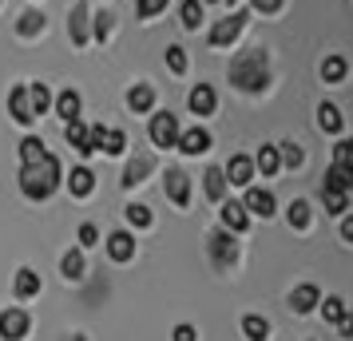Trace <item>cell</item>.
Listing matches in <instances>:
<instances>
[{
	"instance_id": "cell-18",
	"label": "cell",
	"mask_w": 353,
	"mask_h": 341,
	"mask_svg": "<svg viewBox=\"0 0 353 341\" xmlns=\"http://www.w3.org/2000/svg\"><path fill=\"white\" fill-rule=\"evenodd\" d=\"M64 139H68L72 147H76V151H80L83 159L92 155V147H88V127L80 123V115H76V119H68V127H64Z\"/></svg>"
},
{
	"instance_id": "cell-44",
	"label": "cell",
	"mask_w": 353,
	"mask_h": 341,
	"mask_svg": "<svg viewBox=\"0 0 353 341\" xmlns=\"http://www.w3.org/2000/svg\"><path fill=\"white\" fill-rule=\"evenodd\" d=\"M96 36H99V40H108V36H112V17H108V12H99V17H96Z\"/></svg>"
},
{
	"instance_id": "cell-1",
	"label": "cell",
	"mask_w": 353,
	"mask_h": 341,
	"mask_svg": "<svg viewBox=\"0 0 353 341\" xmlns=\"http://www.w3.org/2000/svg\"><path fill=\"white\" fill-rule=\"evenodd\" d=\"M60 159L56 155H44L40 163H24L20 167V191H24V198H32V203H44V198H52V191L60 187Z\"/></svg>"
},
{
	"instance_id": "cell-46",
	"label": "cell",
	"mask_w": 353,
	"mask_h": 341,
	"mask_svg": "<svg viewBox=\"0 0 353 341\" xmlns=\"http://www.w3.org/2000/svg\"><path fill=\"white\" fill-rule=\"evenodd\" d=\"M171 341H199V333H194V325H175Z\"/></svg>"
},
{
	"instance_id": "cell-8",
	"label": "cell",
	"mask_w": 353,
	"mask_h": 341,
	"mask_svg": "<svg viewBox=\"0 0 353 341\" xmlns=\"http://www.w3.org/2000/svg\"><path fill=\"white\" fill-rule=\"evenodd\" d=\"M167 195H171L175 207H187L191 203V179H187V171H179V167L167 171Z\"/></svg>"
},
{
	"instance_id": "cell-35",
	"label": "cell",
	"mask_w": 353,
	"mask_h": 341,
	"mask_svg": "<svg viewBox=\"0 0 353 341\" xmlns=\"http://www.w3.org/2000/svg\"><path fill=\"white\" fill-rule=\"evenodd\" d=\"M44 155H48V151H44V143H40L36 135H28V139L20 143V159H24V163H40Z\"/></svg>"
},
{
	"instance_id": "cell-21",
	"label": "cell",
	"mask_w": 353,
	"mask_h": 341,
	"mask_svg": "<svg viewBox=\"0 0 353 341\" xmlns=\"http://www.w3.org/2000/svg\"><path fill=\"white\" fill-rule=\"evenodd\" d=\"M242 333H246V341H266L270 338V322L258 318V313H246L242 318Z\"/></svg>"
},
{
	"instance_id": "cell-14",
	"label": "cell",
	"mask_w": 353,
	"mask_h": 341,
	"mask_svg": "<svg viewBox=\"0 0 353 341\" xmlns=\"http://www.w3.org/2000/svg\"><path fill=\"white\" fill-rule=\"evenodd\" d=\"M88 20H92V12H88V4H76V12H72V20H68V32H72V44H88Z\"/></svg>"
},
{
	"instance_id": "cell-20",
	"label": "cell",
	"mask_w": 353,
	"mask_h": 341,
	"mask_svg": "<svg viewBox=\"0 0 353 341\" xmlns=\"http://www.w3.org/2000/svg\"><path fill=\"white\" fill-rule=\"evenodd\" d=\"M203 187H207V198H214V203H223V198H226V171H219V167H210L207 175H203Z\"/></svg>"
},
{
	"instance_id": "cell-49",
	"label": "cell",
	"mask_w": 353,
	"mask_h": 341,
	"mask_svg": "<svg viewBox=\"0 0 353 341\" xmlns=\"http://www.w3.org/2000/svg\"><path fill=\"white\" fill-rule=\"evenodd\" d=\"M341 238H345V242H353V214H345V218H341Z\"/></svg>"
},
{
	"instance_id": "cell-47",
	"label": "cell",
	"mask_w": 353,
	"mask_h": 341,
	"mask_svg": "<svg viewBox=\"0 0 353 341\" xmlns=\"http://www.w3.org/2000/svg\"><path fill=\"white\" fill-rule=\"evenodd\" d=\"M337 325H341V338H353V313H350V309L341 313V322H337Z\"/></svg>"
},
{
	"instance_id": "cell-32",
	"label": "cell",
	"mask_w": 353,
	"mask_h": 341,
	"mask_svg": "<svg viewBox=\"0 0 353 341\" xmlns=\"http://www.w3.org/2000/svg\"><path fill=\"white\" fill-rule=\"evenodd\" d=\"M254 167L262 171V175H274V171L282 167V163H278V147H262V151L254 155Z\"/></svg>"
},
{
	"instance_id": "cell-22",
	"label": "cell",
	"mask_w": 353,
	"mask_h": 341,
	"mask_svg": "<svg viewBox=\"0 0 353 341\" xmlns=\"http://www.w3.org/2000/svg\"><path fill=\"white\" fill-rule=\"evenodd\" d=\"M12 290H17V298H36V293H40V274L28 270V266L17 270V286H12Z\"/></svg>"
},
{
	"instance_id": "cell-4",
	"label": "cell",
	"mask_w": 353,
	"mask_h": 341,
	"mask_svg": "<svg viewBox=\"0 0 353 341\" xmlns=\"http://www.w3.org/2000/svg\"><path fill=\"white\" fill-rule=\"evenodd\" d=\"M151 143L155 147H175L179 143V119L171 112L151 115Z\"/></svg>"
},
{
	"instance_id": "cell-26",
	"label": "cell",
	"mask_w": 353,
	"mask_h": 341,
	"mask_svg": "<svg viewBox=\"0 0 353 341\" xmlns=\"http://www.w3.org/2000/svg\"><path fill=\"white\" fill-rule=\"evenodd\" d=\"M52 103H56V112L64 115V123H68V119H76V115H80V96H76L72 87H68V92H60V96L52 99Z\"/></svg>"
},
{
	"instance_id": "cell-37",
	"label": "cell",
	"mask_w": 353,
	"mask_h": 341,
	"mask_svg": "<svg viewBox=\"0 0 353 341\" xmlns=\"http://www.w3.org/2000/svg\"><path fill=\"white\" fill-rule=\"evenodd\" d=\"M278 163H286V167H302V163H305L302 147H298V143H282V147H278Z\"/></svg>"
},
{
	"instance_id": "cell-24",
	"label": "cell",
	"mask_w": 353,
	"mask_h": 341,
	"mask_svg": "<svg viewBox=\"0 0 353 341\" xmlns=\"http://www.w3.org/2000/svg\"><path fill=\"white\" fill-rule=\"evenodd\" d=\"M151 171V155H135L128 163V171H123V187H135V183H143V175Z\"/></svg>"
},
{
	"instance_id": "cell-29",
	"label": "cell",
	"mask_w": 353,
	"mask_h": 341,
	"mask_svg": "<svg viewBox=\"0 0 353 341\" xmlns=\"http://www.w3.org/2000/svg\"><path fill=\"white\" fill-rule=\"evenodd\" d=\"M286 218H290V227H294V230H305V227H310V203H305V198L290 203Z\"/></svg>"
},
{
	"instance_id": "cell-25",
	"label": "cell",
	"mask_w": 353,
	"mask_h": 341,
	"mask_svg": "<svg viewBox=\"0 0 353 341\" xmlns=\"http://www.w3.org/2000/svg\"><path fill=\"white\" fill-rule=\"evenodd\" d=\"M321 198H325V211H330V214H345V211H350V191L321 187Z\"/></svg>"
},
{
	"instance_id": "cell-34",
	"label": "cell",
	"mask_w": 353,
	"mask_h": 341,
	"mask_svg": "<svg viewBox=\"0 0 353 341\" xmlns=\"http://www.w3.org/2000/svg\"><path fill=\"white\" fill-rule=\"evenodd\" d=\"M345 72H350V64H345V60H341V56H330V60H325V64H321V76H325V80H330V83L345 80Z\"/></svg>"
},
{
	"instance_id": "cell-30",
	"label": "cell",
	"mask_w": 353,
	"mask_h": 341,
	"mask_svg": "<svg viewBox=\"0 0 353 341\" xmlns=\"http://www.w3.org/2000/svg\"><path fill=\"white\" fill-rule=\"evenodd\" d=\"M60 270H64L68 282H76V278H83V254L80 250H68L64 262H60Z\"/></svg>"
},
{
	"instance_id": "cell-48",
	"label": "cell",
	"mask_w": 353,
	"mask_h": 341,
	"mask_svg": "<svg viewBox=\"0 0 353 341\" xmlns=\"http://www.w3.org/2000/svg\"><path fill=\"white\" fill-rule=\"evenodd\" d=\"M254 8H258V12H278V8H282V0H254Z\"/></svg>"
},
{
	"instance_id": "cell-31",
	"label": "cell",
	"mask_w": 353,
	"mask_h": 341,
	"mask_svg": "<svg viewBox=\"0 0 353 341\" xmlns=\"http://www.w3.org/2000/svg\"><path fill=\"white\" fill-rule=\"evenodd\" d=\"M99 151H108V155H123L128 151V135L119 127H108V135H103V147Z\"/></svg>"
},
{
	"instance_id": "cell-42",
	"label": "cell",
	"mask_w": 353,
	"mask_h": 341,
	"mask_svg": "<svg viewBox=\"0 0 353 341\" xmlns=\"http://www.w3.org/2000/svg\"><path fill=\"white\" fill-rule=\"evenodd\" d=\"M103 135H108V127H103V123L88 127V147H92V151H99V147H103Z\"/></svg>"
},
{
	"instance_id": "cell-16",
	"label": "cell",
	"mask_w": 353,
	"mask_h": 341,
	"mask_svg": "<svg viewBox=\"0 0 353 341\" xmlns=\"http://www.w3.org/2000/svg\"><path fill=\"white\" fill-rule=\"evenodd\" d=\"M187 103H191V112H194V115H210L219 99H214V87H210V83H199V87L191 92V99H187Z\"/></svg>"
},
{
	"instance_id": "cell-17",
	"label": "cell",
	"mask_w": 353,
	"mask_h": 341,
	"mask_svg": "<svg viewBox=\"0 0 353 341\" xmlns=\"http://www.w3.org/2000/svg\"><path fill=\"white\" fill-rule=\"evenodd\" d=\"M223 227L234 230V234L250 227V214H246V207H242V203H223Z\"/></svg>"
},
{
	"instance_id": "cell-51",
	"label": "cell",
	"mask_w": 353,
	"mask_h": 341,
	"mask_svg": "<svg viewBox=\"0 0 353 341\" xmlns=\"http://www.w3.org/2000/svg\"><path fill=\"white\" fill-rule=\"evenodd\" d=\"M210 4H219V0H210Z\"/></svg>"
},
{
	"instance_id": "cell-15",
	"label": "cell",
	"mask_w": 353,
	"mask_h": 341,
	"mask_svg": "<svg viewBox=\"0 0 353 341\" xmlns=\"http://www.w3.org/2000/svg\"><path fill=\"white\" fill-rule=\"evenodd\" d=\"M318 302H321V293H318V286H298V290L290 293V306L298 309V313H310V309H318Z\"/></svg>"
},
{
	"instance_id": "cell-19",
	"label": "cell",
	"mask_w": 353,
	"mask_h": 341,
	"mask_svg": "<svg viewBox=\"0 0 353 341\" xmlns=\"http://www.w3.org/2000/svg\"><path fill=\"white\" fill-rule=\"evenodd\" d=\"M128 107L131 112H151V107H155V92H151L147 83H135L128 92Z\"/></svg>"
},
{
	"instance_id": "cell-11",
	"label": "cell",
	"mask_w": 353,
	"mask_h": 341,
	"mask_svg": "<svg viewBox=\"0 0 353 341\" xmlns=\"http://www.w3.org/2000/svg\"><path fill=\"white\" fill-rule=\"evenodd\" d=\"M8 107H12V119H17V123H24V127L36 119L32 103H28V87H12V92H8Z\"/></svg>"
},
{
	"instance_id": "cell-7",
	"label": "cell",
	"mask_w": 353,
	"mask_h": 341,
	"mask_svg": "<svg viewBox=\"0 0 353 341\" xmlns=\"http://www.w3.org/2000/svg\"><path fill=\"white\" fill-rule=\"evenodd\" d=\"M179 151L183 155H203V151H210V131L207 127H191V131H179Z\"/></svg>"
},
{
	"instance_id": "cell-3",
	"label": "cell",
	"mask_w": 353,
	"mask_h": 341,
	"mask_svg": "<svg viewBox=\"0 0 353 341\" xmlns=\"http://www.w3.org/2000/svg\"><path fill=\"white\" fill-rule=\"evenodd\" d=\"M242 28H246V12H234V17L219 20V24L210 28V44H214V48H230L242 36Z\"/></svg>"
},
{
	"instance_id": "cell-50",
	"label": "cell",
	"mask_w": 353,
	"mask_h": 341,
	"mask_svg": "<svg viewBox=\"0 0 353 341\" xmlns=\"http://www.w3.org/2000/svg\"><path fill=\"white\" fill-rule=\"evenodd\" d=\"M72 341H88V338H72Z\"/></svg>"
},
{
	"instance_id": "cell-6",
	"label": "cell",
	"mask_w": 353,
	"mask_h": 341,
	"mask_svg": "<svg viewBox=\"0 0 353 341\" xmlns=\"http://www.w3.org/2000/svg\"><path fill=\"white\" fill-rule=\"evenodd\" d=\"M24 333H28V313H24V309H4V313H0V338L20 341Z\"/></svg>"
},
{
	"instance_id": "cell-40",
	"label": "cell",
	"mask_w": 353,
	"mask_h": 341,
	"mask_svg": "<svg viewBox=\"0 0 353 341\" xmlns=\"http://www.w3.org/2000/svg\"><path fill=\"white\" fill-rule=\"evenodd\" d=\"M167 68H171L175 76H183V72H187V52L179 48V44H171V48H167Z\"/></svg>"
},
{
	"instance_id": "cell-12",
	"label": "cell",
	"mask_w": 353,
	"mask_h": 341,
	"mask_svg": "<svg viewBox=\"0 0 353 341\" xmlns=\"http://www.w3.org/2000/svg\"><path fill=\"white\" fill-rule=\"evenodd\" d=\"M321 187H334V191H353V163H334L325 171V183Z\"/></svg>"
},
{
	"instance_id": "cell-43",
	"label": "cell",
	"mask_w": 353,
	"mask_h": 341,
	"mask_svg": "<svg viewBox=\"0 0 353 341\" xmlns=\"http://www.w3.org/2000/svg\"><path fill=\"white\" fill-rule=\"evenodd\" d=\"M334 163H353V147H350V139H341V143L334 147Z\"/></svg>"
},
{
	"instance_id": "cell-5",
	"label": "cell",
	"mask_w": 353,
	"mask_h": 341,
	"mask_svg": "<svg viewBox=\"0 0 353 341\" xmlns=\"http://www.w3.org/2000/svg\"><path fill=\"white\" fill-rule=\"evenodd\" d=\"M210 242V258H214V266L219 270H226V266H234V258H239V250H234V242H230V230H214L207 238Z\"/></svg>"
},
{
	"instance_id": "cell-45",
	"label": "cell",
	"mask_w": 353,
	"mask_h": 341,
	"mask_svg": "<svg viewBox=\"0 0 353 341\" xmlns=\"http://www.w3.org/2000/svg\"><path fill=\"white\" fill-rule=\"evenodd\" d=\"M80 242L83 246H96L99 242V230L92 227V223H83V227H80Z\"/></svg>"
},
{
	"instance_id": "cell-36",
	"label": "cell",
	"mask_w": 353,
	"mask_h": 341,
	"mask_svg": "<svg viewBox=\"0 0 353 341\" xmlns=\"http://www.w3.org/2000/svg\"><path fill=\"white\" fill-rule=\"evenodd\" d=\"M203 24V4L199 0H183V28H199Z\"/></svg>"
},
{
	"instance_id": "cell-13",
	"label": "cell",
	"mask_w": 353,
	"mask_h": 341,
	"mask_svg": "<svg viewBox=\"0 0 353 341\" xmlns=\"http://www.w3.org/2000/svg\"><path fill=\"white\" fill-rule=\"evenodd\" d=\"M226 175H230V183H234V187H250V179H254V159L234 155V159H230V167H226Z\"/></svg>"
},
{
	"instance_id": "cell-33",
	"label": "cell",
	"mask_w": 353,
	"mask_h": 341,
	"mask_svg": "<svg viewBox=\"0 0 353 341\" xmlns=\"http://www.w3.org/2000/svg\"><path fill=\"white\" fill-rule=\"evenodd\" d=\"M17 32H20V36H36V32H44V17H40V12H36V8H28V12H24V17H20Z\"/></svg>"
},
{
	"instance_id": "cell-38",
	"label": "cell",
	"mask_w": 353,
	"mask_h": 341,
	"mask_svg": "<svg viewBox=\"0 0 353 341\" xmlns=\"http://www.w3.org/2000/svg\"><path fill=\"white\" fill-rule=\"evenodd\" d=\"M318 306H321V318H325V322H341V313H345V302H341V298H325Z\"/></svg>"
},
{
	"instance_id": "cell-2",
	"label": "cell",
	"mask_w": 353,
	"mask_h": 341,
	"mask_svg": "<svg viewBox=\"0 0 353 341\" xmlns=\"http://www.w3.org/2000/svg\"><path fill=\"white\" fill-rule=\"evenodd\" d=\"M230 83H239L242 92H262L266 83H270V68H266V52L254 48L239 56L234 64H230Z\"/></svg>"
},
{
	"instance_id": "cell-9",
	"label": "cell",
	"mask_w": 353,
	"mask_h": 341,
	"mask_svg": "<svg viewBox=\"0 0 353 341\" xmlns=\"http://www.w3.org/2000/svg\"><path fill=\"white\" fill-rule=\"evenodd\" d=\"M242 207H246V214H262V218H270L278 203H274L270 191H262V187H246V203H242Z\"/></svg>"
},
{
	"instance_id": "cell-52",
	"label": "cell",
	"mask_w": 353,
	"mask_h": 341,
	"mask_svg": "<svg viewBox=\"0 0 353 341\" xmlns=\"http://www.w3.org/2000/svg\"><path fill=\"white\" fill-rule=\"evenodd\" d=\"M350 147H353V139H350Z\"/></svg>"
},
{
	"instance_id": "cell-23",
	"label": "cell",
	"mask_w": 353,
	"mask_h": 341,
	"mask_svg": "<svg viewBox=\"0 0 353 341\" xmlns=\"http://www.w3.org/2000/svg\"><path fill=\"white\" fill-rule=\"evenodd\" d=\"M68 187H72V195H76V198H83V195H92L96 175H92L88 167H76V171H72V179H68Z\"/></svg>"
},
{
	"instance_id": "cell-39",
	"label": "cell",
	"mask_w": 353,
	"mask_h": 341,
	"mask_svg": "<svg viewBox=\"0 0 353 341\" xmlns=\"http://www.w3.org/2000/svg\"><path fill=\"white\" fill-rule=\"evenodd\" d=\"M123 214H128V223H131V227H151V211H147L143 203H131V207H128Z\"/></svg>"
},
{
	"instance_id": "cell-28",
	"label": "cell",
	"mask_w": 353,
	"mask_h": 341,
	"mask_svg": "<svg viewBox=\"0 0 353 341\" xmlns=\"http://www.w3.org/2000/svg\"><path fill=\"white\" fill-rule=\"evenodd\" d=\"M28 103H32V115H44L52 107V92L44 83H32V87H28Z\"/></svg>"
},
{
	"instance_id": "cell-27",
	"label": "cell",
	"mask_w": 353,
	"mask_h": 341,
	"mask_svg": "<svg viewBox=\"0 0 353 341\" xmlns=\"http://www.w3.org/2000/svg\"><path fill=\"white\" fill-rule=\"evenodd\" d=\"M318 127L330 131V135H337V131H341V112H337L334 103H321V107H318Z\"/></svg>"
},
{
	"instance_id": "cell-41",
	"label": "cell",
	"mask_w": 353,
	"mask_h": 341,
	"mask_svg": "<svg viewBox=\"0 0 353 341\" xmlns=\"http://www.w3.org/2000/svg\"><path fill=\"white\" fill-rule=\"evenodd\" d=\"M135 8H139V17H143V20H151L155 12H163V8H167V0H139Z\"/></svg>"
},
{
	"instance_id": "cell-10",
	"label": "cell",
	"mask_w": 353,
	"mask_h": 341,
	"mask_svg": "<svg viewBox=\"0 0 353 341\" xmlns=\"http://www.w3.org/2000/svg\"><path fill=\"white\" fill-rule=\"evenodd\" d=\"M108 254H112L115 262H131V258H135V238H131L128 230L108 234Z\"/></svg>"
}]
</instances>
